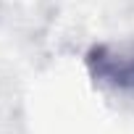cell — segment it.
I'll use <instances>...</instances> for the list:
<instances>
[{
    "label": "cell",
    "mask_w": 134,
    "mask_h": 134,
    "mask_svg": "<svg viewBox=\"0 0 134 134\" xmlns=\"http://www.w3.org/2000/svg\"><path fill=\"white\" fill-rule=\"evenodd\" d=\"M84 69L100 90L134 95V37L92 45L84 53Z\"/></svg>",
    "instance_id": "6da1fadb"
}]
</instances>
